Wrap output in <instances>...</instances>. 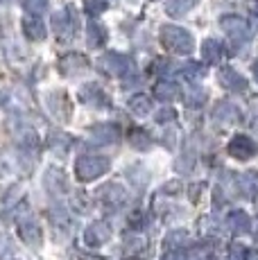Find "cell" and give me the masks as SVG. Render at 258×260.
Wrapping results in <instances>:
<instances>
[{
  "label": "cell",
  "instance_id": "obj_1",
  "mask_svg": "<svg viewBox=\"0 0 258 260\" xmlns=\"http://www.w3.org/2000/svg\"><path fill=\"white\" fill-rule=\"evenodd\" d=\"M161 41L168 50L177 54H190L195 48V39L188 29L179 27V25H163L161 27Z\"/></svg>",
  "mask_w": 258,
  "mask_h": 260
},
{
  "label": "cell",
  "instance_id": "obj_2",
  "mask_svg": "<svg viewBox=\"0 0 258 260\" xmlns=\"http://www.w3.org/2000/svg\"><path fill=\"white\" fill-rule=\"evenodd\" d=\"M109 168H111V163L102 154H84L75 163V174L79 181H93V179L107 174Z\"/></svg>",
  "mask_w": 258,
  "mask_h": 260
},
{
  "label": "cell",
  "instance_id": "obj_3",
  "mask_svg": "<svg viewBox=\"0 0 258 260\" xmlns=\"http://www.w3.org/2000/svg\"><path fill=\"white\" fill-rule=\"evenodd\" d=\"M29 93L23 86L0 88V107L9 113H25L29 111Z\"/></svg>",
  "mask_w": 258,
  "mask_h": 260
},
{
  "label": "cell",
  "instance_id": "obj_4",
  "mask_svg": "<svg viewBox=\"0 0 258 260\" xmlns=\"http://www.w3.org/2000/svg\"><path fill=\"white\" fill-rule=\"evenodd\" d=\"M98 68H100L102 73L111 75V77H122V75L129 73V68H132V61H129V57L125 54H118V52H107L100 57V61H98Z\"/></svg>",
  "mask_w": 258,
  "mask_h": 260
},
{
  "label": "cell",
  "instance_id": "obj_5",
  "mask_svg": "<svg viewBox=\"0 0 258 260\" xmlns=\"http://www.w3.org/2000/svg\"><path fill=\"white\" fill-rule=\"evenodd\" d=\"M220 27L224 29V34L236 43H242L247 37H249V23L242 16H236V14H227V16L220 18Z\"/></svg>",
  "mask_w": 258,
  "mask_h": 260
},
{
  "label": "cell",
  "instance_id": "obj_6",
  "mask_svg": "<svg viewBox=\"0 0 258 260\" xmlns=\"http://www.w3.org/2000/svg\"><path fill=\"white\" fill-rule=\"evenodd\" d=\"M52 29L57 32V37L61 41H68L73 37V32H75V16H73L71 7H63L52 14Z\"/></svg>",
  "mask_w": 258,
  "mask_h": 260
},
{
  "label": "cell",
  "instance_id": "obj_7",
  "mask_svg": "<svg viewBox=\"0 0 258 260\" xmlns=\"http://www.w3.org/2000/svg\"><path fill=\"white\" fill-rule=\"evenodd\" d=\"M18 236H21V240L25 244H29V247H41V242H43L41 226H39V222L34 217H29V215L18 222Z\"/></svg>",
  "mask_w": 258,
  "mask_h": 260
},
{
  "label": "cell",
  "instance_id": "obj_8",
  "mask_svg": "<svg viewBox=\"0 0 258 260\" xmlns=\"http://www.w3.org/2000/svg\"><path fill=\"white\" fill-rule=\"evenodd\" d=\"M88 68V59L79 52H68L59 59V73L66 75V77H73V75H79Z\"/></svg>",
  "mask_w": 258,
  "mask_h": 260
},
{
  "label": "cell",
  "instance_id": "obj_9",
  "mask_svg": "<svg viewBox=\"0 0 258 260\" xmlns=\"http://www.w3.org/2000/svg\"><path fill=\"white\" fill-rule=\"evenodd\" d=\"M256 152H258V145L251 141L249 136H242V134L233 136V141L229 143V154H231L233 158H240V161H245V158H251Z\"/></svg>",
  "mask_w": 258,
  "mask_h": 260
},
{
  "label": "cell",
  "instance_id": "obj_10",
  "mask_svg": "<svg viewBox=\"0 0 258 260\" xmlns=\"http://www.w3.org/2000/svg\"><path fill=\"white\" fill-rule=\"evenodd\" d=\"M43 188L48 190L50 194H63L68 190V181L63 170L59 168H48L46 174H43Z\"/></svg>",
  "mask_w": 258,
  "mask_h": 260
},
{
  "label": "cell",
  "instance_id": "obj_11",
  "mask_svg": "<svg viewBox=\"0 0 258 260\" xmlns=\"http://www.w3.org/2000/svg\"><path fill=\"white\" fill-rule=\"evenodd\" d=\"M109 238H111V229H109L107 222H93L91 226L84 231V242H86L88 247H100Z\"/></svg>",
  "mask_w": 258,
  "mask_h": 260
},
{
  "label": "cell",
  "instance_id": "obj_12",
  "mask_svg": "<svg viewBox=\"0 0 258 260\" xmlns=\"http://www.w3.org/2000/svg\"><path fill=\"white\" fill-rule=\"evenodd\" d=\"M46 100H48V109L52 111L54 118H59V120L71 118V104H68L66 93H59V91L57 93H48Z\"/></svg>",
  "mask_w": 258,
  "mask_h": 260
},
{
  "label": "cell",
  "instance_id": "obj_13",
  "mask_svg": "<svg viewBox=\"0 0 258 260\" xmlns=\"http://www.w3.org/2000/svg\"><path fill=\"white\" fill-rule=\"evenodd\" d=\"M21 170H23V158L16 152L0 154V181L7 177H16Z\"/></svg>",
  "mask_w": 258,
  "mask_h": 260
},
{
  "label": "cell",
  "instance_id": "obj_14",
  "mask_svg": "<svg viewBox=\"0 0 258 260\" xmlns=\"http://www.w3.org/2000/svg\"><path fill=\"white\" fill-rule=\"evenodd\" d=\"M98 192H100L102 202L109 204V206H122V204L127 202V192L120 183H107V186H102Z\"/></svg>",
  "mask_w": 258,
  "mask_h": 260
},
{
  "label": "cell",
  "instance_id": "obj_15",
  "mask_svg": "<svg viewBox=\"0 0 258 260\" xmlns=\"http://www.w3.org/2000/svg\"><path fill=\"white\" fill-rule=\"evenodd\" d=\"M88 136H91L93 143H100V145L116 143L118 141V127H113V124H93V127L88 129Z\"/></svg>",
  "mask_w": 258,
  "mask_h": 260
},
{
  "label": "cell",
  "instance_id": "obj_16",
  "mask_svg": "<svg viewBox=\"0 0 258 260\" xmlns=\"http://www.w3.org/2000/svg\"><path fill=\"white\" fill-rule=\"evenodd\" d=\"M79 98H82V102H86V104H91V107H109V98L104 95L102 88H98L95 84H86V86L79 91Z\"/></svg>",
  "mask_w": 258,
  "mask_h": 260
},
{
  "label": "cell",
  "instance_id": "obj_17",
  "mask_svg": "<svg viewBox=\"0 0 258 260\" xmlns=\"http://www.w3.org/2000/svg\"><path fill=\"white\" fill-rule=\"evenodd\" d=\"M217 79H220L222 86L231 88V91H245L247 88V79L238 71H233V68H222L220 75H217Z\"/></svg>",
  "mask_w": 258,
  "mask_h": 260
},
{
  "label": "cell",
  "instance_id": "obj_18",
  "mask_svg": "<svg viewBox=\"0 0 258 260\" xmlns=\"http://www.w3.org/2000/svg\"><path fill=\"white\" fill-rule=\"evenodd\" d=\"M23 34L29 39V41H43L46 39V25L39 16H32L29 14L27 18H23Z\"/></svg>",
  "mask_w": 258,
  "mask_h": 260
},
{
  "label": "cell",
  "instance_id": "obj_19",
  "mask_svg": "<svg viewBox=\"0 0 258 260\" xmlns=\"http://www.w3.org/2000/svg\"><path fill=\"white\" fill-rule=\"evenodd\" d=\"M249 226H251L249 215L245 211H231L227 215V229H229L231 233H247Z\"/></svg>",
  "mask_w": 258,
  "mask_h": 260
},
{
  "label": "cell",
  "instance_id": "obj_20",
  "mask_svg": "<svg viewBox=\"0 0 258 260\" xmlns=\"http://www.w3.org/2000/svg\"><path fill=\"white\" fill-rule=\"evenodd\" d=\"M197 3H200V0H168L166 12L170 14L172 18H181V16H186Z\"/></svg>",
  "mask_w": 258,
  "mask_h": 260
},
{
  "label": "cell",
  "instance_id": "obj_21",
  "mask_svg": "<svg viewBox=\"0 0 258 260\" xmlns=\"http://www.w3.org/2000/svg\"><path fill=\"white\" fill-rule=\"evenodd\" d=\"M86 41L91 48H100L107 41V29L102 27L100 23H88L86 27Z\"/></svg>",
  "mask_w": 258,
  "mask_h": 260
},
{
  "label": "cell",
  "instance_id": "obj_22",
  "mask_svg": "<svg viewBox=\"0 0 258 260\" xmlns=\"http://www.w3.org/2000/svg\"><path fill=\"white\" fill-rule=\"evenodd\" d=\"M202 57L206 63H217L222 59V46L215 39H206L204 46H202Z\"/></svg>",
  "mask_w": 258,
  "mask_h": 260
},
{
  "label": "cell",
  "instance_id": "obj_23",
  "mask_svg": "<svg viewBox=\"0 0 258 260\" xmlns=\"http://www.w3.org/2000/svg\"><path fill=\"white\" fill-rule=\"evenodd\" d=\"M213 116H215V120H220V122H231L233 124L240 113H238V109L233 107L231 102H220L215 107V111H213Z\"/></svg>",
  "mask_w": 258,
  "mask_h": 260
},
{
  "label": "cell",
  "instance_id": "obj_24",
  "mask_svg": "<svg viewBox=\"0 0 258 260\" xmlns=\"http://www.w3.org/2000/svg\"><path fill=\"white\" fill-rule=\"evenodd\" d=\"M48 145H50V149L54 154H66L68 147H71V136L61 132H52L50 138H48Z\"/></svg>",
  "mask_w": 258,
  "mask_h": 260
},
{
  "label": "cell",
  "instance_id": "obj_25",
  "mask_svg": "<svg viewBox=\"0 0 258 260\" xmlns=\"http://www.w3.org/2000/svg\"><path fill=\"white\" fill-rule=\"evenodd\" d=\"M154 95H156L158 100H163V102H170V100H175L177 95H179V86L163 79V82H158L156 86H154Z\"/></svg>",
  "mask_w": 258,
  "mask_h": 260
},
{
  "label": "cell",
  "instance_id": "obj_26",
  "mask_svg": "<svg viewBox=\"0 0 258 260\" xmlns=\"http://www.w3.org/2000/svg\"><path fill=\"white\" fill-rule=\"evenodd\" d=\"M129 109H132L136 116H147V113L152 111V102L147 95H134V98L129 100Z\"/></svg>",
  "mask_w": 258,
  "mask_h": 260
},
{
  "label": "cell",
  "instance_id": "obj_27",
  "mask_svg": "<svg viewBox=\"0 0 258 260\" xmlns=\"http://www.w3.org/2000/svg\"><path fill=\"white\" fill-rule=\"evenodd\" d=\"M23 7H25V12L32 14V16H41L48 9V0H23Z\"/></svg>",
  "mask_w": 258,
  "mask_h": 260
},
{
  "label": "cell",
  "instance_id": "obj_28",
  "mask_svg": "<svg viewBox=\"0 0 258 260\" xmlns=\"http://www.w3.org/2000/svg\"><path fill=\"white\" fill-rule=\"evenodd\" d=\"M186 240H188V233L186 231H172L170 236L166 238V247L172 251V249L183 247V244H186Z\"/></svg>",
  "mask_w": 258,
  "mask_h": 260
},
{
  "label": "cell",
  "instance_id": "obj_29",
  "mask_svg": "<svg viewBox=\"0 0 258 260\" xmlns=\"http://www.w3.org/2000/svg\"><path fill=\"white\" fill-rule=\"evenodd\" d=\"M18 141H21V145H25V147H39V136L34 129L29 127H23L21 134H18Z\"/></svg>",
  "mask_w": 258,
  "mask_h": 260
},
{
  "label": "cell",
  "instance_id": "obj_30",
  "mask_svg": "<svg viewBox=\"0 0 258 260\" xmlns=\"http://www.w3.org/2000/svg\"><path fill=\"white\" fill-rule=\"evenodd\" d=\"M256 188H258V179L254 177V174H249V172L242 174V177H240V190H242V192H245V194H254Z\"/></svg>",
  "mask_w": 258,
  "mask_h": 260
},
{
  "label": "cell",
  "instance_id": "obj_31",
  "mask_svg": "<svg viewBox=\"0 0 258 260\" xmlns=\"http://www.w3.org/2000/svg\"><path fill=\"white\" fill-rule=\"evenodd\" d=\"M132 145L136 149H147L152 145L150 136H147L145 132H141V129H136V132H132Z\"/></svg>",
  "mask_w": 258,
  "mask_h": 260
},
{
  "label": "cell",
  "instance_id": "obj_32",
  "mask_svg": "<svg viewBox=\"0 0 258 260\" xmlns=\"http://www.w3.org/2000/svg\"><path fill=\"white\" fill-rule=\"evenodd\" d=\"M181 75L188 79H200L202 75H204V66H200V63H186V66L181 68Z\"/></svg>",
  "mask_w": 258,
  "mask_h": 260
},
{
  "label": "cell",
  "instance_id": "obj_33",
  "mask_svg": "<svg viewBox=\"0 0 258 260\" xmlns=\"http://www.w3.org/2000/svg\"><path fill=\"white\" fill-rule=\"evenodd\" d=\"M84 7H86L88 14H102L107 9V0H84Z\"/></svg>",
  "mask_w": 258,
  "mask_h": 260
},
{
  "label": "cell",
  "instance_id": "obj_34",
  "mask_svg": "<svg viewBox=\"0 0 258 260\" xmlns=\"http://www.w3.org/2000/svg\"><path fill=\"white\" fill-rule=\"evenodd\" d=\"M175 118H177V113H175V109H170V107L161 109V111L156 113V122H161V124L172 122V120H175Z\"/></svg>",
  "mask_w": 258,
  "mask_h": 260
},
{
  "label": "cell",
  "instance_id": "obj_35",
  "mask_svg": "<svg viewBox=\"0 0 258 260\" xmlns=\"http://www.w3.org/2000/svg\"><path fill=\"white\" fill-rule=\"evenodd\" d=\"M204 100H206V95H204V91H192L190 93V98H188V107H200V104L202 102H204Z\"/></svg>",
  "mask_w": 258,
  "mask_h": 260
},
{
  "label": "cell",
  "instance_id": "obj_36",
  "mask_svg": "<svg viewBox=\"0 0 258 260\" xmlns=\"http://www.w3.org/2000/svg\"><path fill=\"white\" fill-rule=\"evenodd\" d=\"M245 249L240 244H231V251H229V260H245Z\"/></svg>",
  "mask_w": 258,
  "mask_h": 260
},
{
  "label": "cell",
  "instance_id": "obj_37",
  "mask_svg": "<svg viewBox=\"0 0 258 260\" xmlns=\"http://www.w3.org/2000/svg\"><path fill=\"white\" fill-rule=\"evenodd\" d=\"M251 73H254V79H256V82H258V59H256V61H254V68H251Z\"/></svg>",
  "mask_w": 258,
  "mask_h": 260
},
{
  "label": "cell",
  "instance_id": "obj_38",
  "mask_svg": "<svg viewBox=\"0 0 258 260\" xmlns=\"http://www.w3.org/2000/svg\"><path fill=\"white\" fill-rule=\"evenodd\" d=\"M256 260H258V258H256Z\"/></svg>",
  "mask_w": 258,
  "mask_h": 260
}]
</instances>
